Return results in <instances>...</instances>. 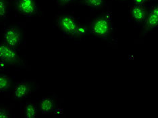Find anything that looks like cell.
<instances>
[{"instance_id":"1","label":"cell","mask_w":158,"mask_h":118,"mask_svg":"<svg viewBox=\"0 0 158 118\" xmlns=\"http://www.w3.org/2000/svg\"><path fill=\"white\" fill-rule=\"evenodd\" d=\"M56 24L59 29L67 37H81L86 33L85 26L69 14H63L57 16Z\"/></svg>"},{"instance_id":"2","label":"cell","mask_w":158,"mask_h":118,"mask_svg":"<svg viewBox=\"0 0 158 118\" xmlns=\"http://www.w3.org/2000/svg\"><path fill=\"white\" fill-rule=\"evenodd\" d=\"M93 35L100 39H107L110 37L113 31L112 15L106 13L101 15L93 21L91 25Z\"/></svg>"},{"instance_id":"3","label":"cell","mask_w":158,"mask_h":118,"mask_svg":"<svg viewBox=\"0 0 158 118\" xmlns=\"http://www.w3.org/2000/svg\"><path fill=\"white\" fill-rule=\"evenodd\" d=\"M0 62L12 66H21L23 63L16 49L4 43H0Z\"/></svg>"},{"instance_id":"4","label":"cell","mask_w":158,"mask_h":118,"mask_svg":"<svg viewBox=\"0 0 158 118\" xmlns=\"http://www.w3.org/2000/svg\"><path fill=\"white\" fill-rule=\"evenodd\" d=\"M14 7L16 12L24 16H33L38 12L36 0H15Z\"/></svg>"},{"instance_id":"5","label":"cell","mask_w":158,"mask_h":118,"mask_svg":"<svg viewBox=\"0 0 158 118\" xmlns=\"http://www.w3.org/2000/svg\"><path fill=\"white\" fill-rule=\"evenodd\" d=\"M3 43L10 47L16 49L22 43V36L18 28L10 26L3 31Z\"/></svg>"},{"instance_id":"6","label":"cell","mask_w":158,"mask_h":118,"mask_svg":"<svg viewBox=\"0 0 158 118\" xmlns=\"http://www.w3.org/2000/svg\"><path fill=\"white\" fill-rule=\"evenodd\" d=\"M32 92V85L28 81H20L15 84L13 89V99L16 100L27 97Z\"/></svg>"},{"instance_id":"7","label":"cell","mask_w":158,"mask_h":118,"mask_svg":"<svg viewBox=\"0 0 158 118\" xmlns=\"http://www.w3.org/2000/svg\"><path fill=\"white\" fill-rule=\"evenodd\" d=\"M130 14L135 22L141 23L145 22L147 16V11L144 6L134 4L131 8Z\"/></svg>"},{"instance_id":"8","label":"cell","mask_w":158,"mask_h":118,"mask_svg":"<svg viewBox=\"0 0 158 118\" xmlns=\"http://www.w3.org/2000/svg\"><path fill=\"white\" fill-rule=\"evenodd\" d=\"M146 31H151L156 28L158 26V7L154 6L151 9L145 20Z\"/></svg>"},{"instance_id":"9","label":"cell","mask_w":158,"mask_h":118,"mask_svg":"<svg viewBox=\"0 0 158 118\" xmlns=\"http://www.w3.org/2000/svg\"><path fill=\"white\" fill-rule=\"evenodd\" d=\"M39 108L43 115H48L55 112L56 103L54 99L45 96L39 102Z\"/></svg>"},{"instance_id":"10","label":"cell","mask_w":158,"mask_h":118,"mask_svg":"<svg viewBox=\"0 0 158 118\" xmlns=\"http://www.w3.org/2000/svg\"><path fill=\"white\" fill-rule=\"evenodd\" d=\"M23 114L24 118H35L38 116V108L33 101L25 103L23 108Z\"/></svg>"},{"instance_id":"11","label":"cell","mask_w":158,"mask_h":118,"mask_svg":"<svg viewBox=\"0 0 158 118\" xmlns=\"http://www.w3.org/2000/svg\"><path fill=\"white\" fill-rule=\"evenodd\" d=\"M12 79L8 75L0 74V92H5L11 87Z\"/></svg>"},{"instance_id":"12","label":"cell","mask_w":158,"mask_h":118,"mask_svg":"<svg viewBox=\"0 0 158 118\" xmlns=\"http://www.w3.org/2000/svg\"><path fill=\"white\" fill-rule=\"evenodd\" d=\"M85 4L91 9H99L104 4V0H84Z\"/></svg>"},{"instance_id":"13","label":"cell","mask_w":158,"mask_h":118,"mask_svg":"<svg viewBox=\"0 0 158 118\" xmlns=\"http://www.w3.org/2000/svg\"><path fill=\"white\" fill-rule=\"evenodd\" d=\"M8 13V6L6 0H0V19H6Z\"/></svg>"},{"instance_id":"14","label":"cell","mask_w":158,"mask_h":118,"mask_svg":"<svg viewBox=\"0 0 158 118\" xmlns=\"http://www.w3.org/2000/svg\"><path fill=\"white\" fill-rule=\"evenodd\" d=\"M10 117L11 115L8 110L2 107L0 108V118H8Z\"/></svg>"},{"instance_id":"15","label":"cell","mask_w":158,"mask_h":118,"mask_svg":"<svg viewBox=\"0 0 158 118\" xmlns=\"http://www.w3.org/2000/svg\"><path fill=\"white\" fill-rule=\"evenodd\" d=\"M56 1L57 3V4H59L60 6H67L69 5L72 2H73L74 0H56Z\"/></svg>"},{"instance_id":"16","label":"cell","mask_w":158,"mask_h":118,"mask_svg":"<svg viewBox=\"0 0 158 118\" xmlns=\"http://www.w3.org/2000/svg\"><path fill=\"white\" fill-rule=\"evenodd\" d=\"M132 1L134 2V4L144 6L148 2V0H132Z\"/></svg>"},{"instance_id":"17","label":"cell","mask_w":158,"mask_h":118,"mask_svg":"<svg viewBox=\"0 0 158 118\" xmlns=\"http://www.w3.org/2000/svg\"><path fill=\"white\" fill-rule=\"evenodd\" d=\"M148 1H150V0H148Z\"/></svg>"}]
</instances>
